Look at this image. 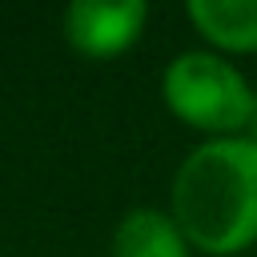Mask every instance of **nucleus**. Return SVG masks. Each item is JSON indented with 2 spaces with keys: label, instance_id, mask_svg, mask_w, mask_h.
<instances>
[{
  "label": "nucleus",
  "instance_id": "1",
  "mask_svg": "<svg viewBox=\"0 0 257 257\" xmlns=\"http://www.w3.org/2000/svg\"><path fill=\"white\" fill-rule=\"evenodd\" d=\"M169 217L201 253L249 249L257 241V145L245 133L201 141L173 173Z\"/></svg>",
  "mask_w": 257,
  "mask_h": 257
},
{
  "label": "nucleus",
  "instance_id": "2",
  "mask_svg": "<svg viewBox=\"0 0 257 257\" xmlns=\"http://www.w3.org/2000/svg\"><path fill=\"white\" fill-rule=\"evenodd\" d=\"M253 92L257 88L241 76V68L209 48L177 52L161 72L165 108L209 137H241L253 112Z\"/></svg>",
  "mask_w": 257,
  "mask_h": 257
},
{
  "label": "nucleus",
  "instance_id": "3",
  "mask_svg": "<svg viewBox=\"0 0 257 257\" xmlns=\"http://www.w3.org/2000/svg\"><path fill=\"white\" fill-rule=\"evenodd\" d=\"M149 4L145 0H72L64 8V40L92 60L120 56L145 32Z\"/></svg>",
  "mask_w": 257,
  "mask_h": 257
},
{
  "label": "nucleus",
  "instance_id": "4",
  "mask_svg": "<svg viewBox=\"0 0 257 257\" xmlns=\"http://www.w3.org/2000/svg\"><path fill=\"white\" fill-rule=\"evenodd\" d=\"M189 237L165 209H133L112 233L108 257H189Z\"/></svg>",
  "mask_w": 257,
  "mask_h": 257
},
{
  "label": "nucleus",
  "instance_id": "5",
  "mask_svg": "<svg viewBox=\"0 0 257 257\" xmlns=\"http://www.w3.org/2000/svg\"><path fill=\"white\" fill-rule=\"evenodd\" d=\"M189 20L225 52H257V0H193Z\"/></svg>",
  "mask_w": 257,
  "mask_h": 257
},
{
  "label": "nucleus",
  "instance_id": "6",
  "mask_svg": "<svg viewBox=\"0 0 257 257\" xmlns=\"http://www.w3.org/2000/svg\"><path fill=\"white\" fill-rule=\"evenodd\" d=\"M245 128H249L245 137H249V141L257 145V92H253V112H249V124H245Z\"/></svg>",
  "mask_w": 257,
  "mask_h": 257
}]
</instances>
